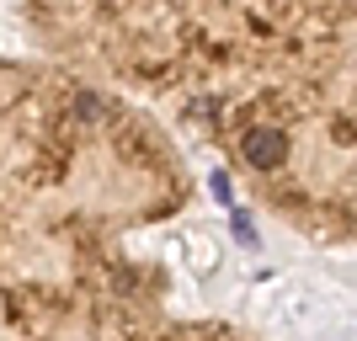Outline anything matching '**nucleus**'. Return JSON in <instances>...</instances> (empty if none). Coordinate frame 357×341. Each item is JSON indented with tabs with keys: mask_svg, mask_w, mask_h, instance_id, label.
Wrapping results in <instances>:
<instances>
[{
	"mask_svg": "<svg viewBox=\"0 0 357 341\" xmlns=\"http://www.w3.org/2000/svg\"><path fill=\"white\" fill-rule=\"evenodd\" d=\"M32 48L144 102L267 219L357 251V0H22Z\"/></svg>",
	"mask_w": 357,
	"mask_h": 341,
	"instance_id": "f257e3e1",
	"label": "nucleus"
},
{
	"mask_svg": "<svg viewBox=\"0 0 357 341\" xmlns=\"http://www.w3.org/2000/svg\"><path fill=\"white\" fill-rule=\"evenodd\" d=\"M197 208L192 160L144 102L0 54V336L240 331L181 304L171 240Z\"/></svg>",
	"mask_w": 357,
	"mask_h": 341,
	"instance_id": "f03ea898",
	"label": "nucleus"
}]
</instances>
